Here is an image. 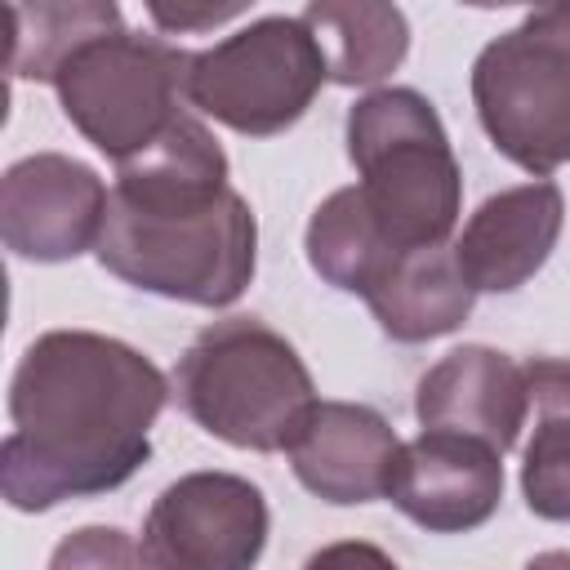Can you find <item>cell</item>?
I'll use <instances>...</instances> for the list:
<instances>
[{"instance_id":"2","label":"cell","mask_w":570,"mask_h":570,"mask_svg":"<svg viewBox=\"0 0 570 570\" xmlns=\"http://www.w3.org/2000/svg\"><path fill=\"white\" fill-rule=\"evenodd\" d=\"M258 223L227 183L218 138L183 111L147 151L116 165L98 263L160 298L227 307L254 281Z\"/></svg>"},{"instance_id":"22","label":"cell","mask_w":570,"mask_h":570,"mask_svg":"<svg viewBox=\"0 0 570 570\" xmlns=\"http://www.w3.org/2000/svg\"><path fill=\"white\" fill-rule=\"evenodd\" d=\"M525 570H570V552H539L534 561H525Z\"/></svg>"},{"instance_id":"4","label":"cell","mask_w":570,"mask_h":570,"mask_svg":"<svg viewBox=\"0 0 570 570\" xmlns=\"http://www.w3.org/2000/svg\"><path fill=\"white\" fill-rule=\"evenodd\" d=\"M356 191L396 249H432L459 223L463 174L436 107L419 89H374L347 111Z\"/></svg>"},{"instance_id":"15","label":"cell","mask_w":570,"mask_h":570,"mask_svg":"<svg viewBox=\"0 0 570 570\" xmlns=\"http://www.w3.org/2000/svg\"><path fill=\"white\" fill-rule=\"evenodd\" d=\"M298 18L321 40L334 85H379L387 71L401 67L410 49V22L396 4H307Z\"/></svg>"},{"instance_id":"8","label":"cell","mask_w":570,"mask_h":570,"mask_svg":"<svg viewBox=\"0 0 570 570\" xmlns=\"http://www.w3.org/2000/svg\"><path fill=\"white\" fill-rule=\"evenodd\" d=\"M267 543V499L232 472H187L142 521L147 570H254Z\"/></svg>"},{"instance_id":"20","label":"cell","mask_w":570,"mask_h":570,"mask_svg":"<svg viewBox=\"0 0 570 570\" xmlns=\"http://www.w3.org/2000/svg\"><path fill=\"white\" fill-rule=\"evenodd\" d=\"M303 570H401L383 548L374 543H361V539H343V543H330L321 548L316 557H307Z\"/></svg>"},{"instance_id":"14","label":"cell","mask_w":570,"mask_h":570,"mask_svg":"<svg viewBox=\"0 0 570 570\" xmlns=\"http://www.w3.org/2000/svg\"><path fill=\"white\" fill-rule=\"evenodd\" d=\"M374 321L396 343H428L459 330L472 316L476 289L459 272L454 245L405 249L387 263V272L365 294Z\"/></svg>"},{"instance_id":"13","label":"cell","mask_w":570,"mask_h":570,"mask_svg":"<svg viewBox=\"0 0 570 570\" xmlns=\"http://www.w3.org/2000/svg\"><path fill=\"white\" fill-rule=\"evenodd\" d=\"M401 441L392 423L352 401H316L289 445L294 476L325 503H374L392 485Z\"/></svg>"},{"instance_id":"3","label":"cell","mask_w":570,"mask_h":570,"mask_svg":"<svg viewBox=\"0 0 570 570\" xmlns=\"http://www.w3.org/2000/svg\"><path fill=\"white\" fill-rule=\"evenodd\" d=\"M169 387L196 428L258 454L289 450L316 410V387L303 356L258 316L205 325L178 356Z\"/></svg>"},{"instance_id":"16","label":"cell","mask_w":570,"mask_h":570,"mask_svg":"<svg viewBox=\"0 0 570 570\" xmlns=\"http://www.w3.org/2000/svg\"><path fill=\"white\" fill-rule=\"evenodd\" d=\"M534 432L521 463V494L534 517L570 521V361L534 356L525 365Z\"/></svg>"},{"instance_id":"12","label":"cell","mask_w":570,"mask_h":570,"mask_svg":"<svg viewBox=\"0 0 570 570\" xmlns=\"http://www.w3.org/2000/svg\"><path fill=\"white\" fill-rule=\"evenodd\" d=\"M566 223V196L557 183H521L476 205L468 227L454 240L459 272L481 294L521 289L552 254Z\"/></svg>"},{"instance_id":"10","label":"cell","mask_w":570,"mask_h":570,"mask_svg":"<svg viewBox=\"0 0 570 570\" xmlns=\"http://www.w3.org/2000/svg\"><path fill=\"white\" fill-rule=\"evenodd\" d=\"M387 499L432 534L476 530L503 499L499 450L459 432H423L401 445Z\"/></svg>"},{"instance_id":"5","label":"cell","mask_w":570,"mask_h":570,"mask_svg":"<svg viewBox=\"0 0 570 570\" xmlns=\"http://www.w3.org/2000/svg\"><path fill=\"white\" fill-rule=\"evenodd\" d=\"M191 53L160 36L107 31L85 40L53 71L67 120L116 165L147 151L187 107Z\"/></svg>"},{"instance_id":"18","label":"cell","mask_w":570,"mask_h":570,"mask_svg":"<svg viewBox=\"0 0 570 570\" xmlns=\"http://www.w3.org/2000/svg\"><path fill=\"white\" fill-rule=\"evenodd\" d=\"M9 71L27 80H53V71L85 40L120 31V9L102 0L76 4H9Z\"/></svg>"},{"instance_id":"11","label":"cell","mask_w":570,"mask_h":570,"mask_svg":"<svg viewBox=\"0 0 570 570\" xmlns=\"http://www.w3.org/2000/svg\"><path fill=\"white\" fill-rule=\"evenodd\" d=\"M530 410V383L525 365H517L508 352L468 343L445 352L423 379L414 396V414L423 432H459L472 441H485L490 450H512Z\"/></svg>"},{"instance_id":"19","label":"cell","mask_w":570,"mask_h":570,"mask_svg":"<svg viewBox=\"0 0 570 570\" xmlns=\"http://www.w3.org/2000/svg\"><path fill=\"white\" fill-rule=\"evenodd\" d=\"M49 570H147V557L125 530L85 525L53 548Z\"/></svg>"},{"instance_id":"17","label":"cell","mask_w":570,"mask_h":570,"mask_svg":"<svg viewBox=\"0 0 570 570\" xmlns=\"http://www.w3.org/2000/svg\"><path fill=\"white\" fill-rule=\"evenodd\" d=\"M396 254L405 249H396L383 236L356 187H338L334 196H325L307 223V263L334 289L365 298Z\"/></svg>"},{"instance_id":"6","label":"cell","mask_w":570,"mask_h":570,"mask_svg":"<svg viewBox=\"0 0 570 570\" xmlns=\"http://www.w3.org/2000/svg\"><path fill=\"white\" fill-rule=\"evenodd\" d=\"M472 102L490 142L530 174L570 160V4L534 9L476 53Z\"/></svg>"},{"instance_id":"21","label":"cell","mask_w":570,"mask_h":570,"mask_svg":"<svg viewBox=\"0 0 570 570\" xmlns=\"http://www.w3.org/2000/svg\"><path fill=\"white\" fill-rule=\"evenodd\" d=\"M245 13L240 4H227V9H165V4H151V18L165 27V31H196V27H218L227 18Z\"/></svg>"},{"instance_id":"1","label":"cell","mask_w":570,"mask_h":570,"mask_svg":"<svg viewBox=\"0 0 570 570\" xmlns=\"http://www.w3.org/2000/svg\"><path fill=\"white\" fill-rule=\"evenodd\" d=\"M165 401L169 383L138 347L94 330L40 334L9 383L4 503L45 512L125 485L151 454Z\"/></svg>"},{"instance_id":"7","label":"cell","mask_w":570,"mask_h":570,"mask_svg":"<svg viewBox=\"0 0 570 570\" xmlns=\"http://www.w3.org/2000/svg\"><path fill=\"white\" fill-rule=\"evenodd\" d=\"M325 80V49L303 18H258L223 45L191 53L187 102L236 134L267 138L289 129Z\"/></svg>"},{"instance_id":"9","label":"cell","mask_w":570,"mask_h":570,"mask_svg":"<svg viewBox=\"0 0 570 570\" xmlns=\"http://www.w3.org/2000/svg\"><path fill=\"white\" fill-rule=\"evenodd\" d=\"M107 200L111 191L89 165L40 151L0 178V236L18 258L67 263L98 245Z\"/></svg>"}]
</instances>
